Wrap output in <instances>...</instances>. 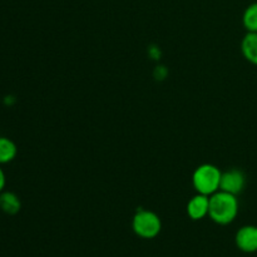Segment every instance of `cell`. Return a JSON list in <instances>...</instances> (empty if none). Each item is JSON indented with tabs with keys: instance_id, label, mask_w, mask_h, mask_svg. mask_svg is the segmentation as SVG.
I'll return each instance as SVG.
<instances>
[{
	"instance_id": "obj_1",
	"label": "cell",
	"mask_w": 257,
	"mask_h": 257,
	"mask_svg": "<svg viewBox=\"0 0 257 257\" xmlns=\"http://www.w3.org/2000/svg\"><path fill=\"white\" fill-rule=\"evenodd\" d=\"M238 213L237 197L231 193L217 191L210 196V211L208 216L217 225L226 226L235 221Z\"/></svg>"
},
{
	"instance_id": "obj_2",
	"label": "cell",
	"mask_w": 257,
	"mask_h": 257,
	"mask_svg": "<svg viewBox=\"0 0 257 257\" xmlns=\"http://www.w3.org/2000/svg\"><path fill=\"white\" fill-rule=\"evenodd\" d=\"M222 172L216 166L205 163L198 166L192 175V185L196 192L205 196H212L220 191Z\"/></svg>"
},
{
	"instance_id": "obj_3",
	"label": "cell",
	"mask_w": 257,
	"mask_h": 257,
	"mask_svg": "<svg viewBox=\"0 0 257 257\" xmlns=\"http://www.w3.org/2000/svg\"><path fill=\"white\" fill-rule=\"evenodd\" d=\"M132 228L137 236L151 240L160 235L162 230V221L160 216L150 210H138L133 216Z\"/></svg>"
},
{
	"instance_id": "obj_4",
	"label": "cell",
	"mask_w": 257,
	"mask_h": 257,
	"mask_svg": "<svg viewBox=\"0 0 257 257\" xmlns=\"http://www.w3.org/2000/svg\"><path fill=\"white\" fill-rule=\"evenodd\" d=\"M246 186V176L245 173L237 168H232L226 172H222L221 176L220 191L231 193L233 196H237L245 190Z\"/></svg>"
},
{
	"instance_id": "obj_5",
	"label": "cell",
	"mask_w": 257,
	"mask_h": 257,
	"mask_svg": "<svg viewBox=\"0 0 257 257\" xmlns=\"http://www.w3.org/2000/svg\"><path fill=\"white\" fill-rule=\"evenodd\" d=\"M235 242L238 250L246 253H253L257 251V226L247 225L241 227L236 232Z\"/></svg>"
},
{
	"instance_id": "obj_6",
	"label": "cell",
	"mask_w": 257,
	"mask_h": 257,
	"mask_svg": "<svg viewBox=\"0 0 257 257\" xmlns=\"http://www.w3.org/2000/svg\"><path fill=\"white\" fill-rule=\"evenodd\" d=\"M210 211V196L197 193L187 203V215L191 220L198 221L208 216Z\"/></svg>"
},
{
	"instance_id": "obj_7",
	"label": "cell",
	"mask_w": 257,
	"mask_h": 257,
	"mask_svg": "<svg viewBox=\"0 0 257 257\" xmlns=\"http://www.w3.org/2000/svg\"><path fill=\"white\" fill-rule=\"evenodd\" d=\"M241 52L247 62L257 65V33H248L241 42Z\"/></svg>"
},
{
	"instance_id": "obj_8",
	"label": "cell",
	"mask_w": 257,
	"mask_h": 257,
	"mask_svg": "<svg viewBox=\"0 0 257 257\" xmlns=\"http://www.w3.org/2000/svg\"><path fill=\"white\" fill-rule=\"evenodd\" d=\"M22 208V202L14 192L3 191L0 193V210L7 215H17Z\"/></svg>"
},
{
	"instance_id": "obj_9",
	"label": "cell",
	"mask_w": 257,
	"mask_h": 257,
	"mask_svg": "<svg viewBox=\"0 0 257 257\" xmlns=\"http://www.w3.org/2000/svg\"><path fill=\"white\" fill-rule=\"evenodd\" d=\"M17 153V145L12 140L7 137H0V165H7L14 161Z\"/></svg>"
},
{
	"instance_id": "obj_10",
	"label": "cell",
	"mask_w": 257,
	"mask_h": 257,
	"mask_svg": "<svg viewBox=\"0 0 257 257\" xmlns=\"http://www.w3.org/2000/svg\"><path fill=\"white\" fill-rule=\"evenodd\" d=\"M242 23L248 33H257V2L246 8L242 15Z\"/></svg>"
},
{
	"instance_id": "obj_11",
	"label": "cell",
	"mask_w": 257,
	"mask_h": 257,
	"mask_svg": "<svg viewBox=\"0 0 257 257\" xmlns=\"http://www.w3.org/2000/svg\"><path fill=\"white\" fill-rule=\"evenodd\" d=\"M5 183H7V178H5V173H4V171L2 170V167H0V193H2L3 191H4Z\"/></svg>"
},
{
	"instance_id": "obj_12",
	"label": "cell",
	"mask_w": 257,
	"mask_h": 257,
	"mask_svg": "<svg viewBox=\"0 0 257 257\" xmlns=\"http://www.w3.org/2000/svg\"><path fill=\"white\" fill-rule=\"evenodd\" d=\"M150 55L153 58V59H158L161 57L160 49H156V48H151L150 49Z\"/></svg>"
}]
</instances>
